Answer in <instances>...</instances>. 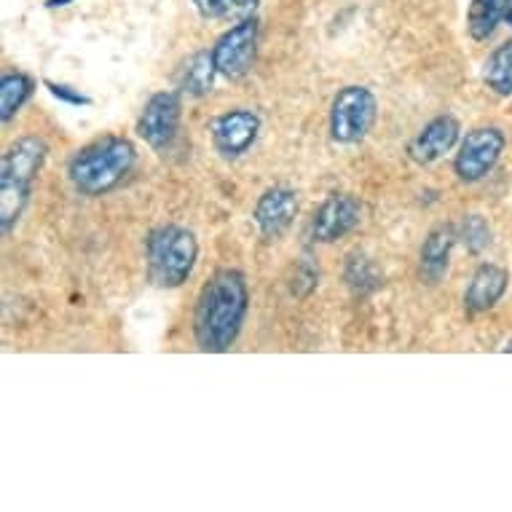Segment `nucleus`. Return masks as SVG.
<instances>
[{"instance_id": "4be33fe9", "label": "nucleus", "mask_w": 512, "mask_h": 512, "mask_svg": "<svg viewBox=\"0 0 512 512\" xmlns=\"http://www.w3.org/2000/svg\"><path fill=\"white\" fill-rule=\"evenodd\" d=\"M319 285V271L317 266L311 263V258H301V261L295 263V274H293V295L298 298H306V295L314 293V287Z\"/></svg>"}, {"instance_id": "ddd939ff", "label": "nucleus", "mask_w": 512, "mask_h": 512, "mask_svg": "<svg viewBox=\"0 0 512 512\" xmlns=\"http://www.w3.org/2000/svg\"><path fill=\"white\" fill-rule=\"evenodd\" d=\"M456 242H459V228L456 226H435L427 234L419 252V271L421 279L427 285H437L443 282L451 266V252H454Z\"/></svg>"}, {"instance_id": "4468645a", "label": "nucleus", "mask_w": 512, "mask_h": 512, "mask_svg": "<svg viewBox=\"0 0 512 512\" xmlns=\"http://www.w3.org/2000/svg\"><path fill=\"white\" fill-rule=\"evenodd\" d=\"M510 285V274L496 263H480L475 274H472L467 293H464V309L467 314H483L491 311L496 303L502 301V295L507 293Z\"/></svg>"}, {"instance_id": "7ed1b4c3", "label": "nucleus", "mask_w": 512, "mask_h": 512, "mask_svg": "<svg viewBox=\"0 0 512 512\" xmlns=\"http://www.w3.org/2000/svg\"><path fill=\"white\" fill-rule=\"evenodd\" d=\"M137 148L132 140L121 135H108L84 145L70 159V185L81 196H105L124 183L126 175L135 169Z\"/></svg>"}, {"instance_id": "dca6fc26", "label": "nucleus", "mask_w": 512, "mask_h": 512, "mask_svg": "<svg viewBox=\"0 0 512 512\" xmlns=\"http://www.w3.org/2000/svg\"><path fill=\"white\" fill-rule=\"evenodd\" d=\"M215 76H220L215 68V59H212V49L196 51L194 57L185 62L183 78H180V89L188 97H204L212 92Z\"/></svg>"}, {"instance_id": "2eb2a0df", "label": "nucleus", "mask_w": 512, "mask_h": 512, "mask_svg": "<svg viewBox=\"0 0 512 512\" xmlns=\"http://www.w3.org/2000/svg\"><path fill=\"white\" fill-rule=\"evenodd\" d=\"M35 92V81L27 73H3L0 76V121L9 124L25 108Z\"/></svg>"}, {"instance_id": "f257e3e1", "label": "nucleus", "mask_w": 512, "mask_h": 512, "mask_svg": "<svg viewBox=\"0 0 512 512\" xmlns=\"http://www.w3.org/2000/svg\"><path fill=\"white\" fill-rule=\"evenodd\" d=\"M250 311V287L239 269H218L199 290L194 341L202 352L223 354L236 344Z\"/></svg>"}, {"instance_id": "9d476101", "label": "nucleus", "mask_w": 512, "mask_h": 512, "mask_svg": "<svg viewBox=\"0 0 512 512\" xmlns=\"http://www.w3.org/2000/svg\"><path fill=\"white\" fill-rule=\"evenodd\" d=\"M212 145L223 159H239L250 151L261 135V116L252 110L236 108L218 116L210 126Z\"/></svg>"}, {"instance_id": "39448f33", "label": "nucleus", "mask_w": 512, "mask_h": 512, "mask_svg": "<svg viewBox=\"0 0 512 512\" xmlns=\"http://www.w3.org/2000/svg\"><path fill=\"white\" fill-rule=\"evenodd\" d=\"M378 118V100L368 86H344L330 105V137L338 145H357Z\"/></svg>"}, {"instance_id": "a878e982", "label": "nucleus", "mask_w": 512, "mask_h": 512, "mask_svg": "<svg viewBox=\"0 0 512 512\" xmlns=\"http://www.w3.org/2000/svg\"><path fill=\"white\" fill-rule=\"evenodd\" d=\"M502 352H512V338H510V341H507V346H504Z\"/></svg>"}, {"instance_id": "9b49d317", "label": "nucleus", "mask_w": 512, "mask_h": 512, "mask_svg": "<svg viewBox=\"0 0 512 512\" xmlns=\"http://www.w3.org/2000/svg\"><path fill=\"white\" fill-rule=\"evenodd\" d=\"M298 215V194L287 185H271L261 194L252 210V220L261 231L266 242H277L287 234V228L293 226Z\"/></svg>"}, {"instance_id": "1a4fd4ad", "label": "nucleus", "mask_w": 512, "mask_h": 512, "mask_svg": "<svg viewBox=\"0 0 512 512\" xmlns=\"http://www.w3.org/2000/svg\"><path fill=\"white\" fill-rule=\"evenodd\" d=\"M365 218V207L360 199H354L349 194H333L325 202L319 204L314 218L309 223L311 242L317 244H333L338 239H344L346 234H352L354 228L360 226Z\"/></svg>"}, {"instance_id": "f3484780", "label": "nucleus", "mask_w": 512, "mask_h": 512, "mask_svg": "<svg viewBox=\"0 0 512 512\" xmlns=\"http://www.w3.org/2000/svg\"><path fill=\"white\" fill-rule=\"evenodd\" d=\"M507 17V0H472L467 11V33L472 41H488Z\"/></svg>"}, {"instance_id": "6ab92c4d", "label": "nucleus", "mask_w": 512, "mask_h": 512, "mask_svg": "<svg viewBox=\"0 0 512 512\" xmlns=\"http://www.w3.org/2000/svg\"><path fill=\"white\" fill-rule=\"evenodd\" d=\"M344 279L346 285L352 287L357 295H368L384 285V277L378 274V269L373 266V261H370L365 252H349L346 255Z\"/></svg>"}, {"instance_id": "f8f14e48", "label": "nucleus", "mask_w": 512, "mask_h": 512, "mask_svg": "<svg viewBox=\"0 0 512 512\" xmlns=\"http://www.w3.org/2000/svg\"><path fill=\"white\" fill-rule=\"evenodd\" d=\"M462 137V124L459 118L451 113H440L429 124L421 126V132L411 140L408 145V156L421 167H429L445 156V153L454 151V145Z\"/></svg>"}, {"instance_id": "393cba45", "label": "nucleus", "mask_w": 512, "mask_h": 512, "mask_svg": "<svg viewBox=\"0 0 512 512\" xmlns=\"http://www.w3.org/2000/svg\"><path fill=\"white\" fill-rule=\"evenodd\" d=\"M504 22L512 27V0H507V17H504Z\"/></svg>"}, {"instance_id": "b1692460", "label": "nucleus", "mask_w": 512, "mask_h": 512, "mask_svg": "<svg viewBox=\"0 0 512 512\" xmlns=\"http://www.w3.org/2000/svg\"><path fill=\"white\" fill-rule=\"evenodd\" d=\"M68 3H73V0H46V9H62Z\"/></svg>"}, {"instance_id": "f03ea898", "label": "nucleus", "mask_w": 512, "mask_h": 512, "mask_svg": "<svg viewBox=\"0 0 512 512\" xmlns=\"http://www.w3.org/2000/svg\"><path fill=\"white\" fill-rule=\"evenodd\" d=\"M49 159V143L38 135L17 137L0 161V228L9 236L22 220L33 185Z\"/></svg>"}, {"instance_id": "20e7f679", "label": "nucleus", "mask_w": 512, "mask_h": 512, "mask_svg": "<svg viewBox=\"0 0 512 512\" xmlns=\"http://www.w3.org/2000/svg\"><path fill=\"white\" fill-rule=\"evenodd\" d=\"M145 261L153 285L175 290L194 274L199 261V239L194 231L183 226L153 228L145 239Z\"/></svg>"}, {"instance_id": "412c9836", "label": "nucleus", "mask_w": 512, "mask_h": 512, "mask_svg": "<svg viewBox=\"0 0 512 512\" xmlns=\"http://www.w3.org/2000/svg\"><path fill=\"white\" fill-rule=\"evenodd\" d=\"M459 239L464 242L467 252L472 255H480L491 244V226L483 215H467L459 228Z\"/></svg>"}, {"instance_id": "5701e85b", "label": "nucleus", "mask_w": 512, "mask_h": 512, "mask_svg": "<svg viewBox=\"0 0 512 512\" xmlns=\"http://www.w3.org/2000/svg\"><path fill=\"white\" fill-rule=\"evenodd\" d=\"M43 86L49 89L51 97H57V100L65 102V105H73V108L92 105V97H86L81 89H73V86H68V84H57V81H43Z\"/></svg>"}, {"instance_id": "aec40b11", "label": "nucleus", "mask_w": 512, "mask_h": 512, "mask_svg": "<svg viewBox=\"0 0 512 512\" xmlns=\"http://www.w3.org/2000/svg\"><path fill=\"white\" fill-rule=\"evenodd\" d=\"M261 0H194L196 11L204 19H231V17H250L258 9Z\"/></svg>"}, {"instance_id": "0eeeda50", "label": "nucleus", "mask_w": 512, "mask_h": 512, "mask_svg": "<svg viewBox=\"0 0 512 512\" xmlns=\"http://www.w3.org/2000/svg\"><path fill=\"white\" fill-rule=\"evenodd\" d=\"M507 148V137L496 126H480L467 132L454 159V172L462 183H480L494 172Z\"/></svg>"}, {"instance_id": "6e6552de", "label": "nucleus", "mask_w": 512, "mask_h": 512, "mask_svg": "<svg viewBox=\"0 0 512 512\" xmlns=\"http://www.w3.org/2000/svg\"><path fill=\"white\" fill-rule=\"evenodd\" d=\"M183 121V100L177 92H156L140 110L137 135L151 145L153 151L167 153L180 135Z\"/></svg>"}, {"instance_id": "423d86ee", "label": "nucleus", "mask_w": 512, "mask_h": 512, "mask_svg": "<svg viewBox=\"0 0 512 512\" xmlns=\"http://www.w3.org/2000/svg\"><path fill=\"white\" fill-rule=\"evenodd\" d=\"M258 38L261 27L255 17H244L234 27H228L212 46V59L220 76L228 81H242L258 57Z\"/></svg>"}, {"instance_id": "a211bd4d", "label": "nucleus", "mask_w": 512, "mask_h": 512, "mask_svg": "<svg viewBox=\"0 0 512 512\" xmlns=\"http://www.w3.org/2000/svg\"><path fill=\"white\" fill-rule=\"evenodd\" d=\"M483 81L499 97H512V41L496 46L483 65Z\"/></svg>"}]
</instances>
